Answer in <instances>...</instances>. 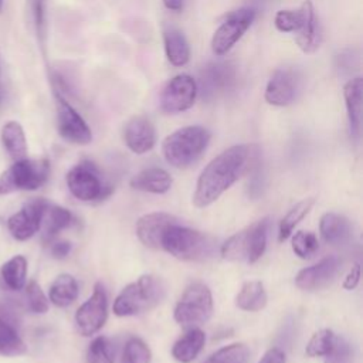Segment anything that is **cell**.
I'll return each instance as SVG.
<instances>
[{
  "label": "cell",
  "mask_w": 363,
  "mask_h": 363,
  "mask_svg": "<svg viewBox=\"0 0 363 363\" xmlns=\"http://www.w3.org/2000/svg\"><path fill=\"white\" fill-rule=\"evenodd\" d=\"M251 145H235L216 156L197 179L193 204L207 207L228 190L250 169L257 153Z\"/></svg>",
  "instance_id": "6da1fadb"
},
{
  "label": "cell",
  "mask_w": 363,
  "mask_h": 363,
  "mask_svg": "<svg viewBox=\"0 0 363 363\" xmlns=\"http://www.w3.org/2000/svg\"><path fill=\"white\" fill-rule=\"evenodd\" d=\"M210 132L203 126L180 128L163 140V156L170 166L186 169L204 153L210 143Z\"/></svg>",
  "instance_id": "7a4b0ae2"
},
{
  "label": "cell",
  "mask_w": 363,
  "mask_h": 363,
  "mask_svg": "<svg viewBox=\"0 0 363 363\" xmlns=\"http://www.w3.org/2000/svg\"><path fill=\"white\" fill-rule=\"evenodd\" d=\"M162 248L182 261H206L216 252V241L197 230L172 224L162 237Z\"/></svg>",
  "instance_id": "3957f363"
},
{
  "label": "cell",
  "mask_w": 363,
  "mask_h": 363,
  "mask_svg": "<svg viewBox=\"0 0 363 363\" xmlns=\"http://www.w3.org/2000/svg\"><path fill=\"white\" fill-rule=\"evenodd\" d=\"M166 294L164 282L155 275H142L126 285L113 302V312L118 316H130L147 312L162 302Z\"/></svg>",
  "instance_id": "277c9868"
},
{
  "label": "cell",
  "mask_w": 363,
  "mask_h": 363,
  "mask_svg": "<svg viewBox=\"0 0 363 363\" xmlns=\"http://www.w3.org/2000/svg\"><path fill=\"white\" fill-rule=\"evenodd\" d=\"M269 225V218L264 217L235 233L221 245V257L228 261H245L248 264L258 261L267 248Z\"/></svg>",
  "instance_id": "5b68a950"
},
{
  "label": "cell",
  "mask_w": 363,
  "mask_h": 363,
  "mask_svg": "<svg viewBox=\"0 0 363 363\" xmlns=\"http://www.w3.org/2000/svg\"><path fill=\"white\" fill-rule=\"evenodd\" d=\"M50 176L47 159L16 160L0 174V196L14 191H33L40 189Z\"/></svg>",
  "instance_id": "8992f818"
},
{
  "label": "cell",
  "mask_w": 363,
  "mask_h": 363,
  "mask_svg": "<svg viewBox=\"0 0 363 363\" xmlns=\"http://www.w3.org/2000/svg\"><path fill=\"white\" fill-rule=\"evenodd\" d=\"M213 313V296L203 282L190 284L174 306V320L186 328H197L206 323Z\"/></svg>",
  "instance_id": "52a82bcc"
},
{
  "label": "cell",
  "mask_w": 363,
  "mask_h": 363,
  "mask_svg": "<svg viewBox=\"0 0 363 363\" xmlns=\"http://www.w3.org/2000/svg\"><path fill=\"white\" fill-rule=\"evenodd\" d=\"M67 186L71 194L81 201L102 200L112 190L101 170L89 160L79 162L67 173Z\"/></svg>",
  "instance_id": "ba28073f"
},
{
  "label": "cell",
  "mask_w": 363,
  "mask_h": 363,
  "mask_svg": "<svg viewBox=\"0 0 363 363\" xmlns=\"http://www.w3.org/2000/svg\"><path fill=\"white\" fill-rule=\"evenodd\" d=\"M255 18V10L242 7L233 11L216 30L211 38V50L216 55H225L244 35Z\"/></svg>",
  "instance_id": "9c48e42d"
},
{
  "label": "cell",
  "mask_w": 363,
  "mask_h": 363,
  "mask_svg": "<svg viewBox=\"0 0 363 363\" xmlns=\"http://www.w3.org/2000/svg\"><path fill=\"white\" fill-rule=\"evenodd\" d=\"M55 109L57 129L64 140L74 145H88L92 140L88 123L60 92H55Z\"/></svg>",
  "instance_id": "30bf717a"
},
{
  "label": "cell",
  "mask_w": 363,
  "mask_h": 363,
  "mask_svg": "<svg viewBox=\"0 0 363 363\" xmlns=\"http://www.w3.org/2000/svg\"><path fill=\"white\" fill-rule=\"evenodd\" d=\"M108 296L104 285L96 282L92 295L78 308L75 313V326L79 335L91 336L96 333L106 322Z\"/></svg>",
  "instance_id": "8fae6325"
},
{
  "label": "cell",
  "mask_w": 363,
  "mask_h": 363,
  "mask_svg": "<svg viewBox=\"0 0 363 363\" xmlns=\"http://www.w3.org/2000/svg\"><path fill=\"white\" fill-rule=\"evenodd\" d=\"M197 82L187 74L167 81L160 94V109L166 113H179L190 109L197 96Z\"/></svg>",
  "instance_id": "7c38bea8"
},
{
  "label": "cell",
  "mask_w": 363,
  "mask_h": 363,
  "mask_svg": "<svg viewBox=\"0 0 363 363\" xmlns=\"http://www.w3.org/2000/svg\"><path fill=\"white\" fill-rule=\"evenodd\" d=\"M47 206V200L34 199L26 203L21 210L11 214L7 218V228L11 237L17 241H26L31 238L40 230Z\"/></svg>",
  "instance_id": "4fadbf2b"
},
{
  "label": "cell",
  "mask_w": 363,
  "mask_h": 363,
  "mask_svg": "<svg viewBox=\"0 0 363 363\" xmlns=\"http://www.w3.org/2000/svg\"><path fill=\"white\" fill-rule=\"evenodd\" d=\"M340 259L335 255L320 259L318 264L303 268L295 277V285L303 291H316L328 286L336 277Z\"/></svg>",
  "instance_id": "5bb4252c"
},
{
  "label": "cell",
  "mask_w": 363,
  "mask_h": 363,
  "mask_svg": "<svg viewBox=\"0 0 363 363\" xmlns=\"http://www.w3.org/2000/svg\"><path fill=\"white\" fill-rule=\"evenodd\" d=\"M176 223H179V220L169 213H149L136 221V235L143 245L159 250L162 248V237L164 231Z\"/></svg>",
  "instance_id": "9a60e30c"
},
{
  "label": "cell",
  "mask_w": 363,
  "mask_h": 363,
  "mask_svg": "<svg viewBox=\"0 0 363 363\" xmlns=\"http://www.w3.org/2000/svg\"><path fill=\"white\" fill-rule=\"evenodd\" d=\"M123 140L133 153L149 152L156 143V130L152 121L143 115L130 118L123 128Z\"/></svg>",
  "instance_id": "2e32d148"
},
{
  "label": "cell",
  "mask_w": 363,
  "mask_h": 363,
  "mask_svg": "<svg viewBox=\"0 0 363 363\" xmlns=\"http://www.w3.org/2000/svg\"><path fill=\"white\" fill-rule=\"evenodd\" d=\"M265 101L274 106H286L296 96V77L291 69L279 68L269 78L265 88Z\"/></svg>",
  "instance_id": "e0dca14e"
},
{
  "label": "cell",
  "mask_w": 363,
  "mask_h": 363,
  "mask_svg": "<svg viewBox=\"0 0 363 363\" xmlns=\"http://www.w3.org/2000/svg\"><path fill=\"white\" fill-rule=\"evenodd\" d=\"M234 68L225 62H211L200 71L203 96H214L224 92L234 82Z\"/></svg>",
  "instance_id": "ac0fdd59"
},
{
  "label": "cell",
  "mask_w": 363,
  "mask_h": 363,
  "mask_svg": "<svg viewBox=\"0 0 363 363\" xmlns=\"http://www.w3.org/2000/svg\"><path fill=\"white\" fill-rule=\"evenodd\" d=\"M301 7L303 10V18L301 27L296 31L295 41L303 52H313L320 44V33L315 16V9L311 0H305Z\"/></svg>",
  "instance_id": "d6986e66"
},
{
  "label": "cell",
  "mask_w": 363,
  "mask_h": 363,
  "mask_svg": "<svg viewBox=\"0 0 363 363\" xmlns=\"http://www.w3.org/2000/svg\"><path fill=\"white\" fill-rule=\"evenodd\" d=\"M362 94H363V79L360 77L353 78L345 84L343 96L346 102L349 128L352 136L357 138L360 133L362 122Z\"/></svg>",
  "instance_id": "ffe728a7"
},
{
  "label": "cell",
  "mask_w": 363,
  "mask_h": 363,
  "mask_svg": "<svg viewBox=\"0 0 363 363\" xmlns=\"http://www.w3.org/2000/svg\"><path fill=\"white\" fill-rule=\"evenodd\" d=\"M0 140L7 155L16 162L27 157L28 146L24 129L17 121H7L0 130Z\"/></svg>",
  "instance_id": "44dd1931"
},
{
  "label": "cell",
  "mask_w": 363,
  "mask_h": 363,
  "mask_svg": "<svg viewBox=\"0 0 363 363\" xmlns=\"http://www.w3.org/2000/svg\"><path fill=\"white\" fill-rule=\"evenodd\" d=\"M130 186L135 190L163 194L170 190L172 187V177L170 174L160 167H149L138 174H135L130 180Z\"/></svg>",
  "instance_id": "7402d4cb"
},
{
  "label": "cell",
  "mask_w": 363,
  "mask_h": 363,
  "mask_svg": "<svg viewBox=\"0 0 363 363\" xmlns=\"http://www.w3.org/2000/svg\"><path fill=\"white\" fill-rule=\"evenodd\" d=\"M319 230L322 238L330 245H343L350 238V223L337 213H325L320 217Z\"/></svg>",
  "instance_id": "603a6c76"
},
{
  "label": "cell",
  "mask_w": 363,
  "mask_h": 363,
  "mask_svg": "<svg viewBox=\"0 0 363 363\" xmlns=\"http://www.w3.org/2000/svg\"><path fill=\"white\" fill-rule=\"evenodd\" d=\"M206 342V335L199 328H190L174 345L172 349L173 357L180 363L193 362L201 352Z\"/></svg>",
  "instance_id": "cb8c5ba5"
},
{
  "label": "cell",
  "mask_w": 363,
  "mask_h": 363,
  "mask_svg": "<svg viewBox=\"0 0 363 363\" xmlns=\"http://www.w3.org/2000/svg\"><path fill=\"white\" fill-rule=\"evenodd\" d=\"M71 223L72 214L67 208L48 203L40 225V228L43 230V240L47 242L54 240L55 235L69 227Z\"/></svg>",
  "instance_id": "d4e9b609"
},
{
  "label": "cell",
  "mask_w": 363,
  "mask_h": 363,
  "mask_svg": "<svg viewBox=\"0 0 363 363\" xmlns=\"http://www.w3.org/2000/svg\"><path fill=\"white\" fill-rule=\"evenodd\" d=\"M164 51L169 62L174 67H183L190 60V47L184 34L177 28H167L163 34Z\"/></svg>",
  "instance_id": "484cf974"
},
{
  "label": "cell",
  "mask_w": 363,
  "mask_h": 363,
  "mask_svg": "<svg viewBox=\"0 0 363 363\" xmlns=\"http://www.w3.org/2000/svg\"><path fill=\"white\" fill-rule=\"evenodd\" d=\"M268 301L261 281H247L235 296V305L247 312H258L265 308Z\"/></svg>",
  "instance_id": "4316f807"
},
{
  "label": "cell",
  "mask_w": 363,
  "mask_h": 363,
  "mask_svg": "<svg viewBox=\"0 0 363 363\" xmlns=\"http://www.w3.org/2000/svg\"><path fill=\"white\" fill-rule=\"evenodd\" d=\"M78 296V284L75 278L69 274L58 275L48 291V299L58 308H65L71 305Z\"/></svg>",
  "instance_id": "83f0119b"
},
{
  "label": "cell",
  "mask_w": 363,
  "mask_h": 363,
  "mask_svg": "<svg viewBox=\"0 0 363 363\" xmlns=\"http://www.w3.org/2000/svg\"><path fill=\"white\" fill-rule=\"evenodd\" d=\"M0 277L4 285L11 291H20L27 279V259L23 255H14L0 268Z\"/></svg>",
  "instance_id": "f1b7e54d"
},
{
  "label": "cell",
  "mask_w": 363,
  "mask_h": 363,
  "mask_svg": "<svg viewBox=\"0 0 363 363\" xmlns=\"http://www.w3.org/2000/svg\"><path fill=\"white\" fill-rule=\"evenodd\" d=\"M315 204V199H303L299 203H296L279 221V230H278V240L282 242L289 238L294 228L299 224V221L311 211V208Z\"/></svg>",
  "instance_id": "f546056e"
},
{
  "label": "cell",
  "mask_w": 363,
  "mask_h": 363,
  "mask_svg": "<svg viewBox=\"0 0 363 363\" xmlns=\"http://www.w3.org/2000/svg\"><path fill=\"white\" fill-rule=\"evenodd\" d=\"M27 352V346L16 329L0 318V356L14 357Z\"/></svg>",
  "instance_id": "4dcf8cb0"
},
{
  "label": "cell",
  "mask_w": 363,
  "mask_h": 363,
  "mask_svg": "<svg viewBox=\"0 0 363 363\" xmlns=\"http://www.w3.org/2000/svg\"><path fill=\"white\" fill-rule=\"evenodd\" d=\"M250 350L242 343H233L214 352L204 363H245Z\"/></svg>",
  "instance_id": "1f68e13d"
},
{
  "label": "cell",
  "mask_w": 363,
  "mask_h": 363,
  "mask_svg": "<svg viewBox=\"0 0 363 363\" xmlns=\"http://www.w3.org/2000/svg\"><path fill=\"white\" fill-rule=\"evenodd\" d=\"M113 347L108 337L98 336L95 337L86 352L88 363H113Z\"/></svg>",
  "instance_id": "d6a6232c"
},
{
  "label": "cell",
  "mask_w": 363,
  "mask_h": 363,
  "mask_svg": "<svg viewBox=\"0 0 363 363\" xmlns=\"http://www.w3.org/2000/svg\"><path fill=\"white\" fill-rule=\"evenodd\" d=\"M292 250L302 259L312 258L319 250V241L313 233L298 231L292 237Z\"/></svg>",
  "instance_id": "836d02e7"
},
{
  "label": "cell",
  "mask_w": 363,
  "mask_h": 363,
  "mask_svg": "<svg viewBox=\"0 0 363 363\" xmlns=\"http://www.w3.org/2000/svg\"><path fill=\"white\" fill-rule=\"evenodd\" d=\"M152 357L149 346L140 337H130L122 353V363H149Z\"/></svg>",
  "instance_id": "e575fe53"
},
{
  "label": "cell",
  "mask_w": 363,
  "mask_h": 363,
  "mask_svg": "<svg viewBox=\"0 0 363 363\" xmlns=\"http://www.w3.org/2000/svg\"><path fill=\"white\" fill-rule=\"evenodd\" d=\"M335 339L336 335L330 329H320L309 339L305 352L309 357L325 356L330 350Z\"/></svg>",
  "instance_id": "d590c367"
},
{
  "label": "cell",
  "mask_w": 363,
  "mask_h": 363,
  "mask_svg": "<svg viewBox=\"0 0 363 363\" xmlns=\"http://www.w3.org/2000/svg\"><path fill=\"white\" fill-rule=\"evenodd\" d=\"M303 10L299 7L298 10H279L275 14L274 24L281 33H296L302 24Z\"/></svg>",
  "instance_id": "8d00e7d4"
},
{
  "label": "cell",
  "mask_w": 363,
  "mask_h": 363,
  "mask_svg": "<svg viewBox=\"0 0 363 363\" xmlns=\"http://www.w3.org/2000/svg\"><path fill=\"white\" fill-rule=\"evenodd\" d=\"M28 308L34 313H45L48 311V299L43 292L41 286L35 281H30L26 286Z\"/></svg>",
  "instance_id": "74e56055"
},
{
  "label": "cell",
  "mask_w": 363,
  "mask_h": 363,
  "mask_svg": "<svg viewBox=\"0 0 363 363\" xmlns=\"http://www.w3.org/2000/svg\"><path fill=\"white\" fill-rule=\"evenodd\" d=\"M325 363H350L352 353H350V345L346 339L336 336L330 350L323 356Z\"/></svg>",
  "instance_id": "f35d334b"
},
{
  "label": "cell",
  "mask_w": 363,
  "mask_h": 363,
  "mask_svg": "<svg viewBox=\"0 0 363 363\" xmlns=\"http://www.w3.org/2000/svg\"><path fill=\"white\" fill-rule=\"evenodd\" d=\"M31 6L37 33L40 37H43L45 31V0H33Z\"/></svg>",
  "instance_id": "ab89813d"
},
{
  "label": "cell",
  "mask_w": 363,
  "mask_h": 363,
  "mask_svg": "<svg viewBox=\"0 0 363 363\" xmlns=\"http://www.w3.org/2000/svg\"><path fill=\"white\" fill-rule=\"evenodd\" d=\"M360 281V265L359 264H354L352 267V269L347 272V275L345 277V281H343V288L345 289H354L357 286Z\"/></svg>",
  "instance_id": "60d3db41"
},
{
  "label": "cell",
  "mask_w": 363,
  "mask_h": 363,
  "mask_svg": "<svg viewBox=\"0 0 363 363\" xmlns=\"http://www.w3.org/2000/svg\"><path fill=\"white\" fill-rule=\"evenodd\" d=\"M258 363H285V354L281 349L272 347L264 353Z\"/></svg>",
  "instance_id": "b9f144b4"
},
{
  "label": "cell",
  "mask_w": 363,
  "mask_h": 363,
  "mask_svg": "<svg viewBox=\"0 0 363 363\" xmlns=\"http://www.w3.org/2000/svg\"><path fill=\"white\" fill-rule=\"evenodd\" d=\"M71 251V244L68 241H57L51 245V255L54 258H65Z\"/></svg>",
  "instance_id": "7bdbcfd3"
},
{
  "label": "cell",
  "mask_w": 363,
  "mask_h": 363,
  "mask_svg": "<svg viewBox=\"0 0 363 363\" xmlns=\"http://www.w3.org/2000/svg\"><path fill=\"white\" fill-rule=\"evenodd\" d=\"M183 3L184 0H163V4L166 6V9L173 11H180L183 9Z\"/></svg>",
  "instance_id": "ee69618b"
},
{
  "label": "cell",
  "mask_w": 363,
  "mask_h": 363,
  "mask_svg": "<svg viewBox=\"0 0 363 363\" xmlns=\"http://www.w3.org/2000/svg\"><path fill=\"white\" fill-rule=\"evenodd\" d=\"M3 9V0H0V10Z\"/></svg>",
  "instance_id": "f6af8a7d"
}]
</instances>
